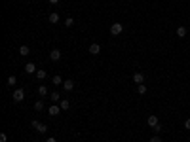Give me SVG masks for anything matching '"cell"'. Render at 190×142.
<instances>
[{
    "label": "cell",
    "instance_id": "obj_1",
    "mask_svg": "<svg viewBox=\"0 0 190 142\" xmlns=\"http://www.w3.org/2000/svg\"><path fill=\"white\" fill-rule=\"evenodd\" d=\"M31 125H32V129H34L36 133H46L48 131V125L46 123H40V121H36V119H32Z\"/></svg>",
    "mask_w": 190,
    "mask_h": 142
},
{
    "label": "cell",
    "instance_id": "obj_2",
    "mask_svg": "<svg viewBox=\"0 0 190 142\" xmlns=\"http://www.w3.org/2000/svg\"><path fill=\"white\" fill-rule=\"evenodd\" d=\"M122 30H124V25H122V23H112V25H110V34L112 36L122 34Z\"/></svg>",
    "mask_w": 190,
    "mask_h": 142
},
{
    "label": "cell",
    "instance_id": "obj_3",
    "mask_svg": "<svg viewBox=\"0 0 190 142\" xmlns=\"http://www.w3.org/2000/svg\"><path fill=\"white\" fill-rule=\"evenodd\" d=\"M11 99H14V102H21V100L25 99V91H23V89H15V91L11 93Z\"/></svg>",
    "mask_w": 190,
    "mask_h": 142
},
{
    "label": "cell",
    "instance_id": "obj_4",
    "mask_svg": "<svg viewBox=\"0 0 190 142\" xmlns=\"http://www.w3.org/2000/svg\"><path fill=\"white\" fill-rule=\"evenodd\" d=\"M61 110H63V108L61 106H59V104H51V106L50 108H48V114H50V116H59V114H61Z\"/></svg>",
    "mask_w": 190,
    "mask_h": 142
},
{
    "label": "cell",
    "instance_id": "obj_5",
    "mask_svg": "<svg viewBox=\"0 0 190 142\" xmlns=\"http://www.w3.org/2000/svg\"><path fill=\"white\" fill-rule=\"evenodd\" d=\"M88 51H90L91 55H99V53H101V44H97V42L90 44V47H88Z\"/></svg>",
    "mask_w": 190,
    "mask_h": 142
},
{
    "label": "cell",
    "instance_id": "obj_6",
    "mask_svg": "<svg viewBox=\"0 0 190 142\" xmlns=\"http://www.w3.org/2000/svg\"><path fill=\"white\" fill-rule=\"evenodd\" d=\"M50 99H51V102H53V104H57V102H61V93H59V91H51L50 93Z\"/></svg>",
    "mask_w": 190,
    "mask_h": 142
},
{
    "label": "cell",
    "instance_id": "obj_7",
    "mask_svg": "<svg viewBox=\"0 0 190 142\" xmlns=\"http://www.w3.org/2000/svg\"><path fill=\"white\" fill-rule=\"evenodd\" d=\"M143 82H144V74H143V72H135V74H133V83L141 85Z\"/></svg>",
    "mask_w": 190,
    "mask_h": 142
},
{
    "label": "cell",
    "instance_id": "obj_8",
    "mask_svg": "<svg viewBox=\"0 0 190 142\" xmlns=\"http://www.w3.org/2000/svg\"><path fill=\"white\" fill-rule=\"evenodd\" d=\"M25 72H27V74H36V72H38V70H36V64L34 63H27L25 64Z\"/></svg>",
    "mask_w": 190,
    "mask_h": 142
},
{
    "label": "cell",
    "instance_id": "obj_9",
    "mask_svg": "<svg viewBox=\"0 0 190 142\" xmlns=\"http://www.w3.org/2000/svg\"><path fill=\"white\" fill-rule=\"evenodd\" d=\"M59 19H61V17H59V13H57V11H51V13H50V17H48V21H50L51 25H55V23H59Z\"/></svg>",
    "mask_w": 190,
    "mask_h": 142
},
{
    "label": "cell",
    "instance_id": "obj_10",
    "mask_svg": "<svg viewBox=\"0 0 190 142\" xmlns=\"http://www.w3.org/2000/svg\"><path fill=\"white\" fill-rule=\"evenodd\" d=\"M50 59L53 61V63H57V61L61 59V51H59V49H51V53H50Z\"/></svg>",
    "mask_w": 190,
    "mask_h": 142
},
{
    "label": "cell",
    "instance_id": "obj_11",
    "mask_svg": "<svg viewBox=\"0 0 190 142\" xmlns=\"http://www.w3.org/2000/svg\"><path fill=\"white\" fill-rule=\"evenodd\" d=\"M63 89H65V91H72V89H74V82H72V80H65Z\"/></svg>",
    "mask_w": 190,
    "mask_h": 142
},
{
    "label": "cell",
    "instance_id": "obj_12",
    "mask_svg": "<svg viewBox=\"0 0 190 142\" xmlns=\"http://www.w3.org/2000/svg\"><path fill=\"white\" fill-rule=\"evenodd\" d=\"M160 121H158V116H148V127H156Z\"/></svg>",
    "mask_w": 190,
    "mask_h": 142
},
{
    "label": "cell",
    "instance_id": "obj_13",
    "mask_svg": "<svg viewBox=\"0 0 190 142\" xmlns=\"http://www.w3.org/2000/svg\"><path fill=\"white\" fill-rule=\"evenodd\" d=\"M186 34H188L186 27H177V36H179V38H184Z\"/></svg>",
    "mask_w": 190,
    "mask_h": 142
},
{
    "label": "cell",
    "instance_id": "obj_14",
    "mask_svg": "<svg viewBox=\"0 0 190 142\" xmlns=\"http://www.w3.org/2000/svg\"><path fill=\"white\" fill-rule=\"evenodd\" d=\"M51 82H53V85H63V83H65V82H63V78H61L59 74H55L53 78H51Z\"/></svg>",
    "mask_w": 190,
    "mask_h": 142
},
{
    "label": "cell",
    "instance_id": "obj_15",
    "mask_svg": "<svg viewBox=\"0 0 190 142\" xmlns=\"http://www.w3.org/2000/svg\"><path fill=\"white\" fill-rule=\"evenodd\" d=\"M59 106H61L63 110H68V108H70V100H68V99H63L61 102H59Z\"/></svg>",
    "mask_w": 190,
    "mask_h": 142
},
{
    "label": "cell",
    "instance_id": "obj_16",
    "mask_svg": "<svg viewBox=\"0 0 190 142\" xmlns=\"http://www.w3.org/2000/svg\"><path fill=\"white\" fill-rule=\"evenodd\" d=\"M148 91V87L144 83H141V85H137V93H139V95H144V93Z\"/></svg>",
    "mask_w": 190,
    "mask_h": 142
},
{
    "label": "cell",
    "instance_id": "obj_17",
    "mask_svg": "<svg viewBox=\"0 0 190 142\" xmlns=\"http://www.w3.org/2000/svg\"><path fill=\"white\" fill-rule=\"evenodd\" d=\"M34 110L36 112H42L44 110V100H36V102H34Z\"/></svg>",
    "mask_w": 190,
    "mask_h": 142
},
{
    "label": "cell",
    "instance_id": "obj_18",
    "mask_svg": "<svg viewBox=\"0 0 190 142\" xmlns=\"http://www.w3.org/2000/svg\"><path fill=\"white\" fill-rule=\"evenodd\" d=\"M19 53H21V55H29L31 53V47L29 46H21V47H19Z\"/></svg>",
    "mask_w": 190,
    "mask_h": 142
},
{
    "label": "cell",
    "instance_id": "obj_19",
    "mask_svg": "<svg viewBox=\"0 0 190 142\" xmlns=\"http://www.w3.org/2000/svg\"><path fill=\"white\" fill-rule=\"evenodd\" d=\"M38 95L40 97H46L48 95V87H46V85H40V87H38Z\"/></svg>",
    "mask_w": 190,
    "mask_h": 142
},
{
    "label": "cell",
    "instance_id": "obj_20",
    "mask_svg": "<svg viewBox=\"0 0 190 142\" xmlns=\"http://www.w3.org/2000/svg\"><path fill=\"white\" fill-rule=\"evenodd\" d=\"M36 78H38V80L48 78V72H46V70H38V72H36Z\"/></svg>",
    "mask_w": 190,
    "mask_h": 142
},
{
    "label": "cell",
    "instance_id": "obj_21",
    "mask_svg": "<svg viewBox=\"0 0 190 142\" xmlns=\"http://www.w3.org/2000/svg\"><path fill=\"white\" fill-rule=\"evenodd\" d=\"M15 83H17V78H15V76H14V74H11V76H10V78H8V85H10V87H14V85H15Z\"/></svg>",
    "mask_w": 190,
    "mask_h": 142
},
{
    "label": "cell",
    "instance_id": "obj_22",
    "mask_svg": "<svg viewBox=\"0 0 190 142\" xmlns=\"http://www.w3.org/2000/svg\"><path fill=\"white\" fill-rule=\"evenodd\" d=\"M65 25H67V27H72V25H74V19H72V17H67V21H65Z\"/></svg>",
    "mask_w": 190,
    "mask_h": 142
},
{
    "label": "cell",
    "instance_id": "obj_23",
    "mask_svg": "<svg viewBox=\"0 0 190 142\" xmlns=\"http://www.w3.org/2000/svg\"><path fill=\"white\" fill-rule=\"evenodd\" d=\"M152 129H154V133H162V131H164V127H162V125L158 123V125H156V127H152Z\"/></svg>",
    "mask_w": 190,
    "mask_h": 142
},
{
    "label": "cell",
    "instance_id": "obj_24",
    "mask_svg": "<svg viewBox=\"0 0 190 142\" xmlns=\"http://www.w3.org/2000/svg\"><path fill=\"white\" fill-rule=\"evenodd\" d=\"M184 129H186V131H190V117H186V119H184Z\"/></svg>",
    "mask_w": 190,
    "mask_h": 142
},
{
    "label": "cell",
    "instance_id": "obj_25",
    "mask_svg": "<svg viewBox=\"0 0 190 142\" xmlns=\"http://www.w3.org/2000/svg\"><path fill=\"white\" fill-rule=\"evenodd\" d=\"M148 142H162V138H160V136H158V135H154V136H152V138H150V140H148Z\"/></svg>",
    "mask_w": 190,
    "mask_h": 142
},
{
    "label": "cell",
    "instance_id": "obj_26",
    "mask_svg": "<svg viewBox=\"0 0 190 142\" xmlns=\"http://www.w3.org/2000/svg\"><path fill=\"white\" fill-rule=\"evenodd\" d=\"M8 140V136H6V133H0V142H6Z\"/></svg>",
    "mask_w": 190,
    "mask_h": 142
},
{
    "label": "cell",
    "instance_id": "obj_27",
    "mask_svg": "<svg viewBox=\"0 0 190 142\" xmlns=\"http://www.w3.org/2000/svg\"><path fill=\"white\" fill-rule=\"evenodd\" d=\"M46 142H57V140H55L53 136H50V138H46Z\"/></svg>",
    "mask_w": 190,
    "mask_h": 142
},
{
    "label": "cell",
    "instance_id": "obj_28",
    "mask_svg": "<svg viewBox=\"0 0 190 142\" xmlns=\"http://www.w3.org/2000/svg\"><path fill=\"white\" fill-rule=\"evenodd\" d=\"M50 4H59V0H48Z\"/></svg>",
    "mask_w": 190,
    "mask_h": 142
},
{
    "label": "cell",
    "instance_id": "obj_29",
    "mask_svg": "<svg viewBox=\"0 0 190 142\" xmlns=\"http://www.w3.org/2000/svg\"><path fill=\"white\" fill-rule=\"evenodd\" d=\"M32 142H40V140H32Z\"/></svg>",
    "mask_w": 190,
    "mask_h": 142
}]
</instances>
